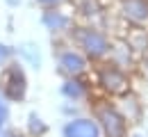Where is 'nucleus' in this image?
<instances>
[{
    "label": "nucleus",
    "instance_id": "f257e3e1",
    "mask_svg": "<svg viewBox=\"0 0 148 137\" xmlns=\"http://www.w3.org/2000/svg\"><path fill=\"white\" fill-rule=\"evenodd\" d=\"M75 41H77V46L84 50V55H89L91 59L105 57L112 50L110 39H107L100 30H96V28H77V30H75Z\"/></svg>",
    "mask_w": 148,
    "mask_h": 137
},
{
    "label": "nucleus",
    "instance_id": "1a4fd4ad",
    "mask_svg": "<svg viewBox=\"0 0 148 137\" xmlns=\"http://www.w3.org/2000/svg\"><path fill=\"white\" fill-rule=\"evenodd\" d=\"M84 85L80 82V80H69V82H64V87H62V94L64 96H69V98H82L84 96Z\"/></svg>",
    "mask_w": 148,
    "mask_h": 137
},
{
    "label": "nucleus",
    "instance_id": "f03ea898",
    "mask_svg": "<svg viewBox=\"0 0 148 137\" xmlns=\"http://www.w3.org/2000/svg\"><path fill=\"white\" fill-rule=\"evenodd\" d=\"M98 82L103 89H107L110 94H125L130 87V78L128 73L123 71V66L119 64H107L100 69L98 73Z\"/></svg>",
    "mask_w": 148,
    "mask_h": 137
},
{
    "label": "nucleus",
    "instance_id": "423d86ee",
    "mask_svg": "<svg viewBox=\"0 0 148 137\" xmlns=\"http://www.w3.org/2000/svg\"><path fill=\"white\" fill-rule=\"evenodd\" d=\"M103 128L93 119H73L64 126V137H100Z\"/></svg>",
    "mask_w": 148,
    "mask_h": 137
},
{
    "label": "nucleus",
    "instance_id": "39448f33",
    "mask_svg": "<svg viewBox=\"0 0 148 137\" xmlns=\"http://www.w3.org/2000/svg\"><path fill=\"white\" fill-rule=\"evenodd\" d=\"M98 121H100V128L107 133V137H125L128 135V121H125V117L116 107H112V105L100 110Z\"/></svg>",
    "mask_w": 148,
    "mask_h": 137
},
{
    "label": "nucleus",
    "instance_id": "7ed1b4c3",
    "mask_svg": "<svg viewBox=\"0 0 148 137\" xmlns=\"http://www.w3.org/2000/svg\"><path fill=\"white\" fill-rule=\"evenodd\" d=\"M2 92L9 101H21L27 92V80H25V73L18 64H12L7 66L5 76H2Z\"/></svg>",
    "mask_w": 148,
    "mask_h": 137
},
{
    "label": "nucleus",
    "instance_id": "4468645a",
    "mask_svg": "<svg viewBox=\"0 0 148 137\" xmlns=\"http://www.w3.org/2000/svg\"><path fill=\"white\" fill-rule=\"evenodd\" d=\"M37 2H41L43 7H57V5L64 2V0H37Z\"/></svg>",
    "mask_w": 148,
    "mask_h": 137
},
{
    "label": "nucleus",
    "instance_id": "f8f14e48",
    "mask_svg": "<svg viewBox=\"0 0 148 137\" xmlns=\"http://www.w3.org/2000/svg\"><path fill=\"white\" fill-rule=\"evenodd\" d=\"M9 57H12V48H9V46H5V43H0V64H2V62H7Z\"/></svg>",
    "mask_w": 148,
    "mask_h": 137
},
{
    "label": "nucleus",
    "instance_id": "dca6fc26",
    "mask_svg": "<svg viewBox=\"0 0 148 137\" xmlns=\"http://www.w3.org/2000/svg\"><path fill=\"white\" fill-rule=\"evenodd\" d=\"M132 137H148V135H132Z\"/></svg>",
    "mask_w": 148,
    "mask_h": 137
},
{
    "label": "nucleus",
    "instance_id": "ddd939ff",
    "mask_svg": "<svg viewBox=\"0 0 148 137\" xmlns=\"http://www.w3.org/2000/svg\"><path fill=\"white\" fill-rule=\"evenodd\" d=\"M141 73H144V78L148 80V53L144 55V59H141Z\"/></svg>",
    "mask_w": 148,
    "mask_h": 137
},
{
    "label": "nucleus",
    "instance_id": "9d476101",
    "mask_svg": "<svg viewBox=\"0 0 148 137\" xmlns=\"http://www.w3.org/2000/svg\"><path fill=\"white\" fill-rule=\"evenodd\" d=\"M30 133H32V135H41V133H46V123H43L37 114L30 117Z\"/></svg>",
    "mask_w": 148,
    "mask_h": 137
},
{
    "label": "nucleus",
    "instance_id": "6e6552de",
    "mask_svg": "<svg viewBox=\"0 0 148 137\" xmlns=\"http://www.w3.org/2000/svg\"><path fill=\"white\" fill-rule=\"evenodd\" d=\"M43 25L53 32H62V30H69L71 25V19L64 14V12H57V9H50L43 14Z\"/></svg>",
    "mask_w": 148,
    "mask_h": 137
},
{
    "label": "nucleus",
    "instance_id": "2eb2a0df",
    "mask_svg": "<svg viewBox=\"0 0 148 137\" xmlns=\"http://www.w3.org/2000/svg\"><path fill=\"white\" fill-rule=\"evenodd\" d=\"M0 137H12L9 133H5V130H0Z\"/></svg>",
    "mask_w": 148,
    "mask_h": 137
},
{
    "label": "nucleus",
    "instance_id": "9b49d317",
    "mask_svg": "<svg viewBox=\"0 0 148 137\" xmlns=\"http://www.w3.org/2000/svg\"><path fill=\"white\" fill-rule=\"evenodd\" d=\"M7 119H9V107H7V103L0 98V128L7 123Z\"/></svg>",
    "mask_w": 148,
    "mask_h": 137
},
{
    "label": "nucleus",
    "instance_id": "0eeeda50",
    "mask_svg": "<svg viewBox=\"0 0 148 137\" xmlns=\"http://www.w3.org/2000/svg\"><path fill=\"white\" fill-rule=\"evenodd\" d=\"M59 69L64 71V73H69V76H80V73H84V69H87V59L84 55H80L77 50H64L62 55H59Z\"/></svg>",
    "mask_w": 148,
    "mask_h": 137
},
{
    "label": "nucleus",
    "instance_id": "20e7f679",
    "mask_svg": "<svg viewBox=\"0 0 148 137\" xmlns=\"http://www.w3.org/2000/svg\"><path fill=\"white\" fill-rule=\"evenodd\" d=\"M116 7L128 23L137 28H148V0H116Z\"/></svg>",
    "mask_w": 148,
    "mask_h": 137
}]
</instances>
